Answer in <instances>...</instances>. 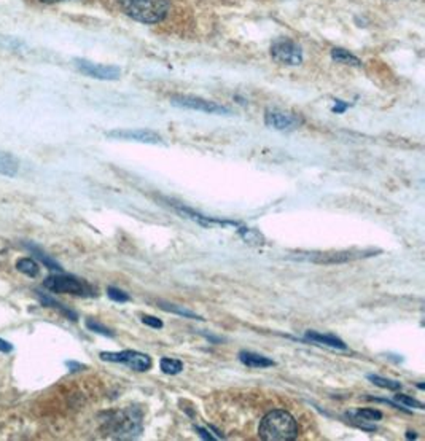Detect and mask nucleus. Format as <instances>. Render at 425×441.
<instances>
[{
    "label": "nucleus",
    "instance_id": "nucleus-24",
    "mask_svg": "<svg viewBox=\"0 0 425 441\" xmlns=\"http://www.w3.org/2000/svg\"><path fill=\"white\" fill-rule=\"evenodd\" d=\"M86 328L91 330V332H94V333L107 336V338H113V336H115V333L112 332V330L107 328V327H104L102 323H99V322H96V320H91V319L86 320Z\"/></svg>",
    "mask_w": 425,
    "mask_h": 441
},
{
    "label": "nucleus",
    "instance_id": "nucleus-28",
    "mask_svg": "<svg viewBox=\"0 0 425 441\" xmlns=\"http://www.w3.org/2000/svg\"><path fill=\"white\" fill-rule=\"evenodd\" d=\"M195 430H196V432L199 433V437H201V438H204V440H215V438L212 437V435L207 432V430H206V429H201V427H195Z\"/></svg>",
    "mask_w": 425,
    "mask_h": 441
},
{
    "label": "nucleus",
    "instance_id": "nucleus-16",
    "mask_svg": "<svg viewBox=\"0 0 425 441\" xmlns=\"http://www.w3.org/2000/svg\"><path fill=\"white\" fill-rule=\"evenodd\" d=\"M160 368L162 373H164V375L174 376V375H178V373L183 371V364L177 359H169V357H164V359H161V362H160Z\"/></svg>",
    "mask_w": 425,
    "mask_h": 441
},
{
    "label": "nucleus",
    "instance_id": "nucleus-20",
    "mask_svg": "<svg viewBox=\"0 0 425 441\" xmlns=\"http://www.w3.org/2000/svg\"><path fill=\"white\" fill-rule=\"evenodd\" d=\"M39 298H40V301H41V304H44V306L55 308V309H57V311H61L62 314H66V316L69 317V319H72V320H77V314H75V312H72L70 309L64 308V306H62L61 303H57L56 300H53V298L46 297V295H44V293H39Z\"/></svg>",
    "mask_w": 425,
    "mask_h": 441
},
{
    "label": "nucleus",
    "instance_id": "nucleus-15",
    "mask_svg": "<svg viewBox=\"0 0 425 441\" xmlns=\"http://www.w3.org/2000/svg\"><path fill=\"white\" fill-rule=\"evenodd\" d=\"M19 162L13 155L7 153V151H0V174L7 177H15L18 174Z\"/></svg>",
    "mask_w": 425,
    "mask_h": 441
},
{
    "label": "nucleus",
    "instance_id": "nucleus-17",
    "mask_svg": "<svg viewBox=\"0 0 425 441\" xmlns=\"http://www.w3.org/2000/svg\"><path fill=\"white\" fill-rule=\"evenodd\" d=\"M239 234H240V238H243V239L245 241V244H250V245H261V244H265L263 234H261L260 231H256V229L240 228V229H239Z\"/></svg>",
    "mask_w": 425,
    "mask_h": 441
},
{
    "label": "nucleus",
    "instance_id": "nucleus-25",
    "mask_svg": "<svg viewBox=\"0 0 425 441\" xmlns=\"http://www.w3.org/2000/svg\"><path fill=\"white\" fill-rule=\"evenodd\" d=\"M107 295H108L110 300L117 301V303H126V301L131 300V297L128 295V293L123 292V290H120V288H117V287H108L107 288Z\"/></svg>",
    "mask_w": 425,
    "mask_h": 441
},
{
    "label": "nucleus",
    "instance_id": "nucleus-23",
    "mask_svg": "<svg viewBox=\"0 0 425 441\" xmlns=\"http://www.w3.org/2000/svg\"><path fill=\"white\" fill-rule=\"evenodd\" d=\"M393 400H395L397 403H400V405H405L406 408L424 409V403H421V402L416 400V398H413V397L403 395V393H397V395H393Z\"/></svg>",
    "mask_w": 425,
    "mask_h": 441
},
{
    "label": "nucleus",
    "instance_id": "nucleus-6",
    "mask_svg": "<svg viewBox=\"0 0 425 441\" xmlns=\"http://www.w3.org/2000/svg\"><path fill=\"white\" fill-rule=\"evenodd\" d=\"M271 55L277 62L285 66H298L303 61L301 46L290 39H279L271 46Z\"/></svg>",
    "mask_w": 425,
    "mask_h": 441
},
{
    "label": "nucleus",
    "instance_id": "nucleus-14",
    "mask_svg": "<svg viewBox=\"0 0 425 441\" xmlns=\"http://www.w3.org/2000/svg\"><path fill=\"white\" fill-rule=\"evenodd\" d=\"M240 364L249 366V368H267V366H274L276 362L267 359L261 354L250 353V350H240L239 353Z\"/></svg>",
    "mask_w": 425,
    "mask_h": 441
},
{
    "label": "nucleus",
    "instance_id": "nucleus-10",
    "mask_svg": "<svg viewBox=\"0 0 425 441\" xmlns=\"http://www.w3.org/2000/svg\"><path fill=\"white\" fill-rule=\"evenodd\" d=\"M110 139H120V140H134L140 144H161L162 138L150 129H117L107 134Z\"/></svg>",
    "mask_w": 425,
    "mask_h": 441
},
{
    "label": "nucleus",
    "instance_id": "nucleus-12",
    "mask_svg": "<svg viewBox=\"0 0 425 441\" xmlns=\"http://www.w3.org/2000/svg\"><path fill=\"white\" fill-rule=\"evenodd\" d=\"M346 417H348L350 422H354L357 427L368 430V432H372V430H376V427L375 425H368V424L381 421L382 413L377 411V409H372V408H363V409H359V411L346 413Z\"/></svg>",
    "mask_w": 425,
    "mask_h": 441
},
{
    "label": "nucleus",
    "instance_id": "nucleus-19",
    "mask_svg": "<svg viewBox=\"0 0 425 441\" xmlns=\"http://www.w3.org/2000/svg\"><path fill=\"white\" fill-rule=\"evenodd\" d=\"M17 270L29 277L39 276V265L32 259H21L17 261Z\"/></svg>",
    "mask_w": 425,
    "mask_h": 441
},
{
    "label": "nucleus",
    "instance_id": "nucleus-3",
    "mask_svg": "<svg viewBox=\"0 0 425 441\" xmlns=\"http://www.w3.org/2000/svg\"><path fill=\"white\" fill-rule=\"evenodd\" d=\"M124 12L140 23H160L166 17L169 3L167 0H122Z\"/></svg>",
    "mask_w": 425,
    "mask_h": 441
},
{
    "label": "nucleus",
    "instance_id": "nucleus-22",
    "mask_svg": "<svg viewBox=\"0 0 425 441\" xmlns=\"http://www.w3.org/2000/svg\"><path fill=\"white\" fill-rule=\"evenodd\" d=\"M161 308L164 309V311H169V312H176L178 314V316H183V317H188V319H198V320H202L201 317L198 316L196 312L193 311H188V309L185 308H180V306H176V304H167V303H160Z\"/></svg>",
    "mask_w": 425,
    "mask_h": 441
},
{
    "label": "nucleus",
    "instance_id": "nucleus-29",
    "mask_svg": "<svg viewBox=\"0 0 425 441\" xmlns=\"http://www.w3.org/2000/svg\"><path fill=\"white\" fill-rule=\"evenodd\" d=\"M346 109H348V104H344L343 101H337V104H334V107H333V112L343 113Z\"/></svg>",
    "mask_w": 425,
    "mask_h": 441
},
{
    "label": "nucleus",
    "instance_id": "nucleus-26",
    "mask_svg": "<svg viewBox=\"0 0 425 441\" xmlns=\"http://www.w3.org/2000/svg\"><path fill=\"white\" fill-rule=\"evenodd\" d=\"M30 249H32V250L35 252V254H37V256H39V259L41 260V263H44V265H46V266H48V268H50V270H55V271H57V272H61V271H62L61 265H59V263H56V261H55V260L48 259V256H46V255H44V254H41V252H40L39 249H35V247H30Z\"/></svg>",
    "mask_w": 425,
    "mask_h": 441
},
{
    "label": "nucleus",
    "instance_id": "nucleus-31",
    "mask_svg": "<svg viewBox=\"0 0 425 441\" xmlns=\"http://www.w3.org/2000/svg\"><path fill=\"white\" fill-rule=\"evenodd\" d=\"M67 366H69L70 371H78L80 368H83V365L75 364V362H67Z\"/></svg>",
    "mask_w": 425,
    "mask_h": 441
},
{
    "label": "nucleus",
    "instance_id": "nucleus-18",
    "mask_svg": "<svg viewBox=\"0 0 425 441\" xmlns=\"http://www.w3.org/2000/svg\"><path fill=\"white\" fill-rule=\"evenodd\" d=\"M368 379L372 382V384L382 388H387V391H400L403 387L400 381H393V379H387V377L377 376V375H368Z\"/></svg>",
    "mask_w": 425,
    "mask_h": 441
},
{
    "label": "nucleus",
    "instance_id": "nucleus-33",
    "mask_svg": "<svg viewBox=\"0 0 425 441\" xmlns=\"http://www.w3.org/2000/svg\"><path fill=\"white\" fill-rule=\"evenodd\" d=\"M44 2H50V3H55V2H66V0H44Z\"/></svg>",
    "mask_w": 425,
    "mask_h": 441
},
{
    "label": "nucleus",
    "instance_id": "nucleus-32",
    "mask_svg": "<svg viewBox=\"0 0 425 441\" xmlns=\"http://www.w3.org/2000/svg\"><path fill=\"white\" fill-rule=\"evenodd\" d=\"M406 438L408 440H416L417 435H416V432H411V430H409V432H406Z\"/></svg>",
    "mask_w": 425,
    "mask_h": 441
},
{
    "label": "nucleus",
    "instance_id": "nucleus-7",
    "mask_svg": "<svg viewBox=\"0 0 425 441\" xmlns=\"http://www.w3.org/2000/svg\"><path fill=\"white\" fill-rule=\"evenodd\" d=\"M171 104L176 107L198 110L204 113H229V109L220 106L217 102L206 101V99L195 97V96H174L171 99Z\"/></svg>",
    "mask_w": 425,
    "mask_h": 441
},
{
    "label": "nucleus",
    "instance_id": "nucleus-4",
    "mask_svg": "<svg viewBox=\"0 0 425 441\" xmlns=\"http://www.w3.org/2000/svg\"><path fill=\"white\" fill-rule=\"evenodd\" d=\"M101 360L112 362V364H123L128 368L145 373L151 368L153 362L147 354H142L139 350H122V353H101Z\"/></svg>",
    "mask_w": 425,
    "mask_h": 441
},
{
    "label": "nucleus",
    "instance_id": "nucleus-27",
    "mask_svg": "<svg viewBox=\"0 0 425 441\" xmlns=\"http://www.w3.org/2000/svg\"><path fill=\"white\" fill-rule=\"evenodd\" d=\"M142 323H145V325H149V327H151V328H162V323L161 320L158 319V317H155V316H142Z\"/></svg>",
    "mask_w": 425,
    "mask_h": 441
},
{
    "label": "nucleus",
    "instance_id": "nucleus-21",
    "mask_svg": "<svg viewBox=\"0 0 425 441\" xmlns=\"http://www.w3.org/2000/svg\"><path fill=\"white\" fill-rule=\"evenodd\" d=\"M332 56H333V59H334V61L341 62V64L360 66V61H359V59H357V57H355L354 55H350V53H348V51H344V50H339V48L333 50Z\"/></svg>",
    "mask_w": 425,
    "mask_h": 441
},
{
    "label": "nucleus",
    "instance_id": "nucleus-11",
    "mask_svg": "<svg viewBox=\"0 0 425 441\" xmlns=\"http://www.w3.org/2000/svg\"><path fill=\"white\" fill-rule=\"evenodd\" d=\"M375 254L372 250H343V252H332V254H320L312 259L314 263L320 265H334V263H346L357 259H363Z\"/></svg>",
    "mask_w": 425,
    "mask_h": 441
},
{
    "label": "nucleus",
    "instance_id": "nucleus-1",
    "mask_svg": "<svg viewBox=\"0 0 425 441\" xmlns=\"http://www.w3.org/2000/svg\"><path fill=\"white\" fill-rule=\"evenodd\" d=\"M104 430L110 437L118 440H131L139 437L144 430L142 413L135 406H129L122 411H112L106 414Z\"/></svg>",
    "mask_w": 425,
    "mask_h": 441
},
{
    "label": "nucleus",
    "instance_id": "nucleus-13",
    "mask_svg": "<svg viewBox=\"0 0 425 441\" xmlns=\"http://www.w3.org/2000/svg\"><path fill=\"white\" fill-rule=\"evenodd\" d=\"M304 339L320 346H327V348H332V349L348 350V346H346L344 341L339 339L338 336L334 335H323V333L314 332V330H309V332H306V335H304Z\"/></svg>",
    "mask_w": 425,
    "mask_h": 441
},
{
    "label": "nucleus",
    "instance_id": "nucleus-9",
    "mask_svg": "<svg viewBox=\"0 0 425 441\" xmlns=\"http://www.w3.org/2000/svg\"><path fill=\"white\" fill-rule=\"evenodd\" d=\"M75 66L82 73L91 78H97V80H118L120 75H122V71L118 67L96 64V62L86 59H77Z\"/></svg>",
    "mask_w": 425,
    "mask_h": 441
},
{
    "label": "nucleus",
    "instance_id": "nucleus-30",
    "mask_svg": "<svg viewBox=\"0 0 425 441\" xmlns=\"http://www.w3.org/2000/svg\"><path fill=\"white\" fill-rule=\"evenodd\" d=\"M12 349H13L12 344L7 343V341L0 339V350H2V353H10V350H12Z\"/></svg>",
    "mask_w": 425,
    "mask_h": 441
},
{
    "label": "nucleus",
    "instance_id": "nucleus-5",
    "mask_svg": "<svg viewBox=\"0 0 425 441\" xmlns=\"http://www.w3.org/2000/svg\"><path fill=\"white\" fill-rule=\"evenodd\" d=\"M44 285L55 293H69V295H78V297H85L91 293V288H89L85 282L77 279V277L66 276V274L46 277Z\"/></svg>",
    "mask_w": 425,
    "mask_h": 441
},
{
    "label": "nucleus",
    "instance_id": "nucleus-8",
    "mask_svg": "<svg viewBox=\"0 0 425 441\" xmlns=\"http://www.w3.org/2000/svg\"><path fill=\"white\" fill-rule=\"evenodd\" d=\"M265 123L276 131H295L301 126L303 120L296 113L283 110H266Z\"/></svg>",
    "mask_w": 425,
    "mask_h": 441
},
{
    "label": "nucleus",
    "instance_id": "nucleus-2",
    "mask_svg": "<svg viewBox=\"0 0 425 441\" xmlns=\"http://www.w3.org/2000/svg\"><path fill=\"white\" fill-rule=\"evenodd\" d=\"M298 432L295 417L283 409L267 413L258 427L260 438L265 441H292L298 437Z\"/></svg>",
    "mask_w": 425,
    "mask_h": 441
}]
</instances>
